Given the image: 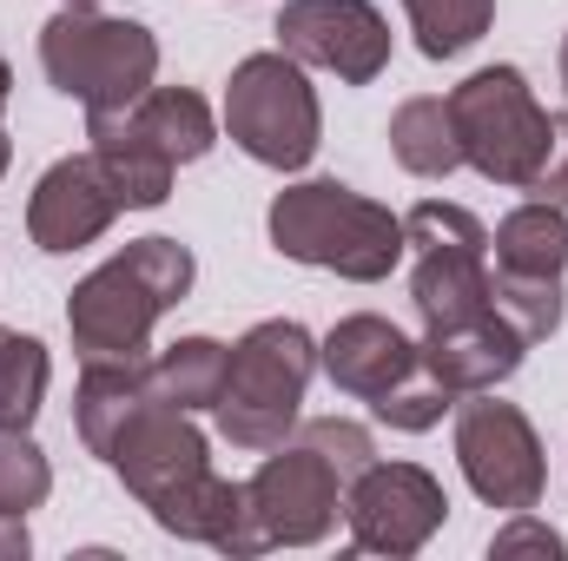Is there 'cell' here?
<instances>
[{
	"mask_svg": "<svg viewBox=\"0 0 568 561\" xmlns=\"http://www.w3.org/2000/svg\"><path fill=\"white\" fill-rule=\"evenodd\" d=\"M265 232H272V252L291 265H311V272H337L351 284H384L410 238H404V218L337 178H297L284 185L265 212Z\"/></svg>",
	"mask_w": 568,
	"mask_h": 561,
	"instance_id": "6da1fadb",
	"label": "cell"
},
{
	"mask_svg": "<svg viewBox=\"0 0 568 561\" xmlns=\"http://www.w3.org/2000/svg\"><path fill=\"white\" fill-rule=\"evenodd\" d=\"M199 258L179 238H133L120 245L100 272L73 284L67 297V330L80 357H145L152 324L192 297Z\"/></svg>",
	"mask_w": 568,
	"mask_h": 561,
	"instance_id": "7a4b0ae2",
	"label": "cell"
},
{
	"mask_svg": "<svg viewBox=\"0 0 568 561\" xmlns=\"http://www.w3.org/2000/svg\"><path fill=\"white\" fill-rule=\"evenodd\" d=\"M317 377V337L297 317H265L232 344L225 364V390H219V436L232 449H278L297 429V404Z\"/></svg>",
	"mask_w": 568,
	"mask_h": 561,
	"instance_id": "3957f363",
	"label": "cell"
},
{
	"mask_svg": "<svg viewBox=\"0 0 568 561\" xmlns=\"http://www.w3.org/2000/svg\"><path fill=\"white\" fill-rule=\"evenodd\" d=\"M40 73L53 93L87 113H120L145 86H159V40L140 20H113L100 7H67L40 27Z\"/></svg>",
	"mask_w": 568,
	"mask_h": 561,
	"instance_id": "277c9868",
	"label": "cell"
},
{
	"mask_svg": "<svg viewBox=\"0 0 568 561\" xmlns=\"http://www.w3.org/2000/svg\"><path fill=\"white\" fill-rule=\"evenodd\" d=\"M225 133L245 159L272 165V172H304L324 145V106L317 86L304 80V67L272 47V53H245L225 80Z\"/></svg>",
	"mask_w": 568,
	"mask_h": 561,
	"instance_id": "5b68a950",
	"label": "cell"
},
{
	"mask_svg": "<svg viewBox=\"0 0 568 561\" xmlns=\"http://www.w3.org/2000/svg\"><path fill=\"white\" fill-rule=\"evenodd\" d=\"M449 120L463 165L509 192H523L549 152V113L523 80V67H476L463 86H449Z\"/></svg>",
	"mask_w": 568,
	"mask_h": 561,
	"instance_id": "8992f818",
	"label": "cell"
},
{
	"mask_svg": "<svg viewBox=\"0 0 568 561\" xmlns=\"http://www.w3.org/2000/svg\"><path fill=\"white\" fill-rule=\"evenodd\" d=\"M404 238H410V304L424 324H463L496 310L489 304V225L469 205L424 198L404 212Z\"/></svg>",
	"mask_w": 568,
	"mask_h": 561,
	"instance_id": "52a82bcc",
	"label": "cell"
},
{
	"mask_svg": "<svg viewBox=\"0 0 568 561\" xmlns=\"http://www.w3.org/2000/svg\"><path fill=\"white\" fill-rule=\"evenodd\" d=\"M456 469L476 489V502L503 516L536 509L549 489V456H542L536 422L516 404H496V390H476L456 404Z\"/></svg>",
	"mask_w": 568,
	"mask_h": 561,
	"instance_id": "ba28073f",
	"label": "cell"
},
{
	"mask_svg": "<svg viewBox=\"0 0 568 561\" xmlns=\"http://www.w3.org/2000/svg\"><path fill=\"white\" fill-rule=\"evenodd\" d=\"M344 522H351V549L364 555H417L429 536L449 522V496L424 462H371L344 482Z\"/></svg>",
	"mask_w": 568,
	"mask_h": 561,
	"instance_id": "9c48e42d",
	"label": "cell"
},
{
	"mask_svg": "<svg viewBox=\"0 0 568 561\" xmlns=\"http://www.w3.org/2000/svg\"><path fill=\"white\" fill-rule=\"evenodd\" d=\"M272 33L297 67L337 73L344 86H371L390 67V20L377 0H284Z\"/></svg>",
	"mask_w": 568,
	"mask_h": 561,
	"instance_id": "30bf717a",
	"label": "cell"
},
{
	"mask_svg": "<svg viewBox=\"0 0 568 561\" xmlns=\"http://www.w3.org/2000/svg\"><path fill=\"white\" fill-rule=\"evenodd\" d=\"M245 496H252V516L272 536V549H317L337 529V516H344V476L304 442L265 449V462L245 482Z\"/></svg>",
	"mask_w": 568,
	"mask_h": 561,
	"instance_id": "8fae6325",
	"label": "cell"
},
{
	"mask_svg": "<svg viewBox=\"0 0 568 561\" xmlns=\"http://www.w3.org/2000/svg\"><path fill=\"white\" fill-rule=\"evenodd\" d=\"M106 469L126 482V496H133L140 509H152L159 496H172L179 482H192V476L212 469V442H205V429L192 422V410H172V404L145 397L140 410L126 417V429L113 436Z\"/></svg>",
	"mask_w": 568,
	"mask_h": 561,
	"instance_id": "7c38bea8",
	"label": "cell"
},
{
	"mask_svg": "<svg viewBox=\"0 0 568 561\" xmlns=\"http://www.w3.org/2000/svg\"><path fill=\"white\" fill-rule=\"evenodd\" d=\"M120 218V198L100 172L93 152H73V159H53L27 198V238L47 252V258H67V252H87L113 232Z\"/></svg>",
	"mask_w": 568,
	"mask_h": 561,
	"instance_id": "4fadbf2b",
	"label": "cell"
},
{
	"mask_svg": "<svg viewBox=\"0 0 568 561\" xmlns=\"http://www.w3.org/2000/svg\"><path fill=\"white\" fill-rule=\"evenodd\" d=\"M317 370L331 377V390H344V397H357V404H377V397H390L397 384H410V377L424 370V357H417V344H410L390 317L357 310V317H337V324L317 337Z\"/></svg>",
	"mask_w": 568,
	"mask_h": 561,
	"instance_id": "5bb4252c",
	"label": "cell"
},
{
	"mask_svg": "<svg viewBox=\"0 0 568 561\" xmlns=\"http://www.w3.org/2000/svg\"><path fill=\"white\" fill-rule=\"evenodd\" d=\"M417 357L449 397H476V390H496V384H509L523 370L529 337L509 317L483 310V317H463V324H424Z\"/></svg>",
	"mask_w": 568,
	"mask_h": 561,
	"instance_id": "9a60e30c",
	"label": "cell"
},
{
	"mask_svg": "<svg viewBox=\"0 0 568 561\" xmlns=\"http://www.w3.org/2000/svg\"><path fill=\"white\" fill-rule=\"evenodd\" d=\"M165 536H179V542H205V549H219V555H265L272 549V536L258 529V516H252V496H245V482H232V476H192V482H179L172 496H159L152 509H145Z\"/></svg>",
	"mask_w": 568,
	"mask_h": 561,
	"instance_id": "2e32d148",
	"label": "cell"
},
{
	"mask_svg": "<svg viewBox=\"0 0 568 561\" xmlns=\"http://www.w3.org/2000/svg\"><path fill=\"white\" fill-rule=\"evenodd\" d=\"M87 140H93V159H100V172H106L120 212H159V205L172 198V172H179V165L152 145V133L133 120V106H120V113H87Z\"/></svg>",
	"mask_w": 568,
	"mask_h": 561,
	"instance_id": "e0dca14e",
	"label": "cell"
},
{
	"mask_svg": "<svg viewBox=\"0 0 568 561\" xmlns=\"http://www.w3.org/2000/svg\"><path fill=\"white\" fill-rule=\"evenodd\" d=\"M152 397V370L145 357H87L80 384H73V429L87 442V456L106 462L113 436L126 429V417Z\"/></svg>",
	"mask_w": 568,
	"mask_h": 561,
	"instance_id": "ac0fdd59",
	"label": "cell"
},
{
	"mask_svg": "<svg viewBox=\"0 0 568 561\" xmlns=\"http://www.w3.org/2000/svg\"><path fill=\"white\" fill-rule=\"evenodd\" d=\"M496 272H523V278H562L568 272V205H516L496 232H489Z\"/></svg>",
	"mask_w": 568,
	"mask_h": 561,
	"instance_id": "d6986e66",
	"label": "cell"
},
{
	"mask_svg": "<svg viewBox=\"0 0 568 561\" xmlns=\"http://www.w3.org/2000/svg\"><path fill=\"white\" fill-rule=\"evenodd\" d=\"M225 364H232V344L219 337H179L165 344L159 357H145L152 370V397L172 404V410H219V390H225Z\"/></svg>",
	"mask_w": 568,
	"mask_h": 561,
	"instance_id": "ffe728a7",
	"label": "cell"
},
{
	"mask_svg": "<svg viewBox=\"0 0 568 561\" xmlns=\"http://www.w3.org/2000/svg\"><path fill=\"white\" fill-rule=\"evenodd\" d=\"M133 120L152 133V145L172 165H192V159H205L219 145V120H212V106L192 86H145L133 100Z\"/></svg>",
	"mask_w": 568,
	"mask_h": 561,
	"instance_id": "44dd1931",
	"label": "cell"
},
{
	"mask_svg": "<svg viewBox=\"0 0 568 561\" xmlns=\"http://www.w3.org/2000/svg\"><path fill=\"white\" fill-rule=\"evenodd\" d=\"M390 159L410 172V178H449L463 165V145H456V120H449V100H404L390 113Z\"/></svg>",
	"mask_w": 568,
	"mask_h": 561,
	"instance_id": "7402d4cb",
	"label": "cell"
},
{
	"mask_svg": "<svg viewBox=\"0 0 568 561\" xmlns=\"http://www.w3.org/2000/svg\"><path fill=\"white\" fill-rule=\"evenodd\" d=\"M47 377H53L47 344L0 324V429H33L47 404Z\"/></svg>",
	"mask_w": 568,
	"mask_h": 561,
	"instance_id": "603a6c76",
	"label": "cell"
},
{
	"mask_svg": "<svg viewBox=\"0 0 568 561\" xmlns=\"http://www.w3.org/2000/svg\"><path fill=\"white\" fill-rule=\"evenodd\" d=\"M404 13L424 60H456L496 27V0H404Z\"/></svg>",
	"mask_w": 568,
	"mask_h": 561,
	"instance_id": "cb8c5ba5",
	"label": "cell"
},
{
	"mask_svg": "<svg viewBox=\"0 0 568 561\" xmlns=\"http://www.w3.org/2000/svg\"><path fill=\"white\" fill-rule=\"evenodd\" d=\"M489 304L496 317H509L529 344H549L568 317V297H562V278H523V272H496L489 278Z\"/></svg>",
	"mask_w": 568,
	"mask_h": 561,
	"instance_id": "d4e9b609",
	"label": "cell"
},
{
	"mask_svg": "<svg viewBox=\"0 0 568 561\" xmlns=\"http://www.w3.org/2000/svg\"><path fill=\"white\" fill-rule=\"evenodd\" d=\"M53 496V462L27 429H0V522H27Z\"/></svg>",
	"mask_w": 568,
	"mask_h": 561,
	"instance_id": "484cf974",
	"label": "cell"
},
{
	"mask_svg": "<svg viewBox=\"0 0 568 561\" xmlns=\"http://www.w3.org/2000/svg\"><path fill=\"white\" fill-rule=\"evenodd\" d=\"M456 404H463V397H449V390H443L429 370H417L410 384H397L390 397H377V404H371V417L390 422L397 436H424V429H436V422L449 417Z\"/></svg>",
	"mask_w": 568,
	"mask_h": 561,
	"instance_id": "4316f807",
	"label": "cell"
},
{
	"mask_svg": "<svg viewBox=\"0 0 568 561\" xmlns=\"http://www.w3.org/2000/svg\"><path fill=\"white\" fill-rule=\"evenodd\" d=\"M291 436H297L304 449H317V456H324L344 482H351L357 469H371V462H377L371 429H364V422H351V417H311V422L297 417V429H291Z\"/></svg>",
	"mask_w": 568,
	"mask_h": 561,
	"instance_id": "83f0119b",
	"label": "cell"
},
{
	"mask_svg": "<svg viewBox=\"0 0 568 561\" xmlns=\"http://www.w3.org/2000/svg\"><path fill=\"white\" fill-rule=\"evenodd\" d=\"M562 549H568V542L556 536V529H549V522H536L529 509H516V516H509V522H503V529L489 536V555H496V561H516V555H542V561H556Z\"/></svg>",
	"mask_w": 568,
	"mask_h": 561,
	"instance_id": "f1b7e54d",
	"label": "cell"
},
{
	"mask_svg": "<svg viewBox=\"0 0 568 561\" xmlns=\"http://www.w3.org/2000/svg\"><path fill=\"white\" fill-rule=\"evenodd\" d=\"M523 192L542 198V205H568V106L549 113V152H542V165H536V178Z\"/></svg>",
	"mask_w": 568,
	"mask_h": 561,
	"instance_id": "f546056e",
	"label": "cell"
},
{
	"mask_svg": "<svg viewBox=\"0 0 568 561\" xmlns=\"http://www.w3.org/2000/svg\"><path fill=\"white\" fill-rule=\"evenodd\" d=\"M33 542H27V522H7L0 529V561H13V555H27Z\"/></svg>",
	"mask_w": 568,
	"mask_h": 561,
	"instance_id": "4dcf8cb0",
	"label": "cell"
},
{
	"mask_svg": "<svg viewBox=\"0 0 568 561\" xmlns=\"http://www.w3.org/2000/svg\"><path fill=\"white\" fill-rule=\"evenodd\" d=\"M7 100H13V67L0 60V113H7Z\"/></svg>",
	"mask_w": 568,
	"mask_h": 561,
	"instance_id": "1f68e13d",
	"label": "cell"
},
{
	"mask_svg": "<svg viewBox=\"0 0 568 561\" xmlns=\"http://www.w3.org/2000/svg\"><path fill=\"white\" fill-rule=\"evenodd\" d=\"M7 165H13V140L0 133V178H7Z\"/></svg>",
	"mask_w": 568,
	"mask_h": 561,
	"instance_id": "d6a6232c",
	"label": "cell"
},
{
	"mask_svg": "<svg viewBox=\"0 0 568 561\" xmlns=\"http://www.w3.org/2000/svg\"><path fill=\"white\" fill-rule=\"evenodd\" d=\"M562 93H568V33H562Z\"/></svg>",
	"mask_w": 568,
	"mask_h": 561,
	"instance_id": "836d02e7",
	"label": "cell"
},
{
	"mask_svg": "<svg viewBox=\"0 0 568 561\" xmlns=\"http://www.w3.org/2000/svg\"><path fill=\"white\" fill-rule=\"evenodd\" d=\"M67 7H100V0H67Z\"/></svg>",
	"mask_w": 568,
	"mask_h": 561,
	"instance_id": "e575fe53",
	"label": "cell"
}]
</instances>
